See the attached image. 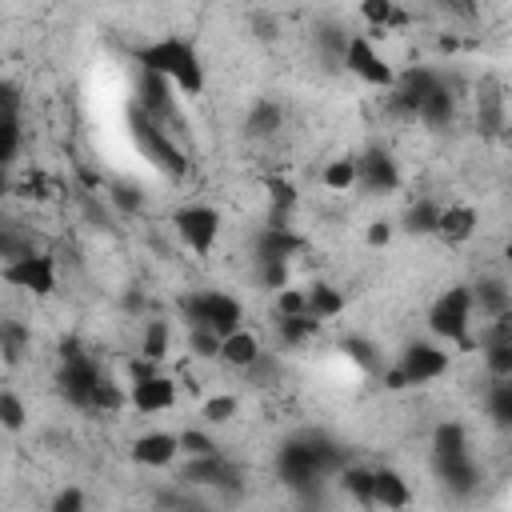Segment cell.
<instances>
[{
    "mask_svg": "<svg viewBox=\"0 0 512 512\" xmlns=\"http://www.w3.org/2000/svg\"><path fill=\"white\" fill-rule=\"evenodd\" d=\"M132 56H136L140 68H152V72L168 76L180 96H200L204 84H208L204 80V60H200L196 44L184 40V36H156V40L140 44Z\"/></svg>",
    "mask_w": 512,
    "mask_h": 512,
    "instance_id": "1",
    "label": "cell"
},
{
    "mask_svg": "<svg viewBox=\"0 0 512 512\" xmlns=\"http://www.w3.org/2000/svg\"><path fill=\"white\" fill-rule=\"evenodd\" d=\"M128 132H132V144L140 148V156H144L152 168H160L168 180H184V176H188V156H184V148L168 136L164 120H156L148 108H140V104L128 108Z\"/></svg>",
    "mask_w": 512,
    "mask_h": 512,
    "instance_id": "2",
    "label": "cell"
},
{
    "mask_svg": "<svg viewBox=\"0 0 512 512\" xmlns=\"http://www.w3.org/2000/svg\"><path fill=\"white\" fill-rule=\"evenodd\" d=\"M472 316H476L472 284H452L448 292H440V296L432 300V308H428V332L468 352V348H476Z\"/></svg>",
    "mask_w": 512,
    "mask_h": 512,
    "instance_id": "3",
    "label": "cell"
},
{
    "mask_svg": "<svg viewBox=\"0 0 512 512\" xmlns=\"http://www.w3.org/2000/svg\"><path fill=\"white\" fill-rule=\"evenodd\" d=\"M100 364H96V356H88L84 348H80V340L76 336H68V340H60V372H56V388H60V396L72 404V408H80V412H96V384H100Z\"/></svg>",
    "mask_w": 512,
    "mask_h": 512,
    "instance_id": "4",
    "label": "cell"
},
{
    "mask_svg": "<svg viewBox=\"0 0 512 512\" xmlns=\"http://www.w3.org/2000/svg\"><path fill=\"white\" fill-rule=\"evenodd\" d=\"M176 308H180V316L188 320V328H196V324H208V328H216L220 336L236 332V328H240V320H244V308H240V300H236L232 292H220V288L184 292V296L176 300Z\"/></svg>",
    "mask_w": 512,
    "mask_h": 512,
    "instance_id": "5",
    "label": "cell"
},
{
    "mask_svg": "<svg viewBox=\"0 0 512 512\" xmlns=\"http://www.w3.org/2000/svg\"><path fill=\"white\" fill-rule=\"evenodd\" d=\"M0 280H4L8 288L28 292V296H52L56 284H60V272H56V260H52L48 252H32V248H28V252L4 260Z\"/></svg>",
    "mask_w": 512,
    "mask_h": 512,
    "instance_id": "6",
    "label": "cell"
},
{
    "mask_svg": "<svg viewBox=\"0 0 512 512\" xmlns=\"http://www.w3.org/2000/svg\"><path fill=\"white\" fill-rule=\"evenodd\" d=\"M172 224H176V236L180 244L192 252V256H208L220 240V212L212 204H184L172 212Z\"/></svg>",
    "mask_w": 512,
    "mask_h": 512,
    "instance_id": "7",
    "label": "cell"
},
{
    "mask_svg": "<svg viewBox=\"0 0 512 512\" xmlns=\"http://www.w3.org/2000/svg\"><path fill=\"white\" fill-rule=\"evenodd\" d=\"M356 80H364L368 88H392L396 84V72H392V64L380 56V48L372 44V36H364V32H352L348 36V44H344V60H340Z\"/></svg>",
    "mask_w": 512,
    "mask_h": 512,
    "instance_id": "8",
    "label": "cell"
},
{
    "mask_svg": "<svg viewBox=\"0 0 512 512\" xmlns=\"http://www.w3.org/2000/svg\"><path fill=\"white\" fill-rule=\"evenodd\" d=\"M396 364L404 368L408 384H412V388H420V384H432V380L448 376V364H452V356H448L440 344H428V340H412V344L400 352V360H396Z\"/></svg>",
    "mask_w": 512,
    "mask_h": 512,
    "instance_id": "9",
    "label": "cell"
},
{
    "mask_svg": "<svg viewBox=\"0 0 512 512\" xmlns=\"http://www.w3.org/2000/svg\"><path fill=\"white\" fill-rule=\"evenodd\" d=\"M356 188L364 196H392L400 188V168H396L392 152H384V148L360 152V180H356Z\"/></svg>",
    "mask_w": 512,
    "mask_h": 512,
    "instance_id": "10",
    "label": "cell"
},
{
    "mask_svg": "<svg viewBox=\"0 0 512 512\" xmlns=\"http://www.w3.org/2000/svg\"><path fill=\"white\" fill-rule=\"evenodd\" d=\"M128 404L144 416H156V412H168L176 408V380L156 372V376H144V380H132L128 388Z\"/></svg>",
    "mask_w": 512,
    "mask_h": 512,
    "instance_id": "11",
    "label": "cell"
},
{
    "mask_svg": "<svg viewBox=\"0 0 512 512\" xmlns=\"http://www.w3.org/2000/svg\"><path fill=\"white\" fill-rule=\"evenodd\" d=\"M184 448H180V436L176 432H144V436H136L132 444H128V456H132V464H140V468H168L176 456H180Z\"/></svg>",
    "mask_w": 512,
    "mask_h": 512,
    "instance_id": "12",
    "label": "cell"
},
{
    "mask_svg": "<svg viewBox=\"0 0 512 512\" xmlns=\"http://www.w3.org/2000/svg\"><path fill=\"white\" fill-rule=\"evenodd\" d=\"M300 248H304V236L292 232L288 224H264V228L252 236L256 260H292Z\"/></svg>",
    "mask_w": 512,
    "mask_h": 512,
    "instance_id": "13",
    "label": "cell"
},
{
    "mask_svg": "<svg viewBox=\"0 0 512 512\" xmlns=\"http://www.w3.org/2000/svg\"><path fill=\"white\" fill-rule=\"evenodd\" d=\"M476 224H480V212H476L472 204H444V208H440L436 236H440L448 248H460V244H468V240H472Z\"/></svg>",
    "mask_w": 512,
    "mask_h": 512,
    "instance_id": "14",
    "label": "cell"
},
{
    "mask_svg": "<svg viewBox=\"0 0 512 512\" xmlns=\"http://www.w3.org/2000/svg\"><path fill=\"white\" fill-rule=\"evenodd\" d=\"M136 104L148 108L156 120L168 124L176 116V108H172V80L160 76V72H152V68H140V100Z\"/></svg>",
    "mask_w": 512,
    "mask_h": 512,
    "instance_id": "15",
    "label": "cell"
},
{
    "mask_svg": "<svg viewBox=\"0 0 512 512\" xmlns=\"http://www.w3.org/2000/svg\"><path fill=\"white\" fill-rule=\"evenodd\" d=\"M280 124H284V108H280V100H256L252 108H248V120H244V132L252 136V140H268V136H276L280 132Z\"/></svg>",
    "mask_w": 512,
    "mask_h": 512,
    "instance_id": "16",
    "label": "cell"
},
{
    "mask_svg": "<svg viewBox=\"0 0 512 512\" xmlns=\"http://www.w3.org/2000/svg\"><path fill=\"white\" fill-rule=\"evenodd\" d=\"M340 488H344L360 508H376V468L344 464V468H340Z\"/></svg>",
    "mask_w": 512,
    "mask_h": 512,
    "instance_id": "17",
    "label": "cell"
},
{
    "mask_svg": "<svg viewBox=\"0 0 512 512\" xmlns=\"http://www.w3.org/2000/svg\"><path fill=\"white\" fill-rule=\"evenodd\" d=\"M452 112H456V96H452V88L440 80V84L424 96V104H420V124H424V128H448V124H452Z\"/></svg>",
    "mask_w": 512,
    "mask_h": 512,
    "instance_id": "18",
    "label": "cell"
},
{
    "mask_svg": "<svg viewBox=\"0 0 512 512\" xmlns=\"http://www.w3.org/2000/svg\"><path fill=\"white\" fill-rule=\"evenodd\" d=\"M264 188H268V224H288V216H292V208L300 200L296 184L288 176H268Z\"/></svg>",
    "mask_w": 512,
    "mask_h": 512,
    "instance_id": "19",
    "label": "cell"
},
{
    "mask_svg": "<svg viewBox=\"0 0 512 512\" xmlns=\"http://www.w3.org/2000/svg\"><path fill=\"white\" fill-rule=\"evenodd\" d=\"M184 480L188 484H232L236 480V468L216 452V456H192V464L184 468Z\"/></svg>",
    "mask_w": 512,
    "mask_h": 512,
    "instance_id": "20",
    "label": "cell"
},
{
    "mask_svg": "<svg viewBox=\"0 0 512 512\" xmlns=\"http://www.w3.org/2000/svg\"><path fill=\"white\" fill-rule=\"evenodd\" d=\"M260 352H264V348H260V340H256L244 324H240L236 332H228V336H224V344H220V360H224V364H232V368H248Z\"/></svg>",
    "mask_w": 512,
    "mask_h": 512,
    "instance_id": "21",
    "label": "cell"
},
{
    "mask_svg": "<svg viewBox=\"0 0 512 512\" xmlns=\"http://www.w3.org/2000/svg\"><path fill=\"white\" fill-rule=\"evenodd\" d=\"M432 468H436V476H440L448 488L468 492V488L476 484V464H472L468 452H460V456H432Z\"/></svg>",
    "mask_w": 512,
    "mask_h": 512,
    "instance_id": "22",
    "label": "cell"
},
{
    "mask_svg": "<svg viewBox=\"0 0 512 512\" xmlns=\"http://www.w3.org/2000/svg\"><path fill=\"white\" fill-rule=\"evenodd\" d=\"M412 488L396 468H376V508H408Z\"/></svg>",
    "mask_w": 512,
    "mask_h": 512,
    "instance_id": "23",
    "label": "cell"
},
{
    "mask_svg": "<svg viewBox=\"0 0 512 512\" xmlns=\"http://www.w3.org/2000/svg\"><path fill=\"white\" fill-rule=\"evenodd\" d=\"M360 16L372 32H392V28L408 24V12L396 0H360Z\"/></svg>",
    "mask_w": 512,
    "mask_h": 512,
    "instance_id": "24",
    "label": "cell"
},
{
    "mask_svg": "<svg viewBox=\"0 0 512 512\" xmlns=\"http://www.w3.org/2000/svg\"><path fill=\"white\" fill-rule=\"evenodd\" d=\"M360 180V156H336L320 168V184L328 192H352Z\"/></svg>",
    "mask_w": 512,
    "mask_h": 512,
    "instance_id": "25",
    "label": "cell"
},
{
    "mask_svg": "<svg viewBox=\"0 0 512 512\" xmlns=\"http://www.w3.org/2000/svg\"><path fill=\"white\" fill-rule=\"evenodd\" d=\"M472 300H476V312L484 320H492L496 312L512 308V288L504 280H480V284H472Z\"/></svg>",
    "mask_w": 512,
    "mask_h": 512,
    "instance_id": "26",
    "label": "cell"
},
{
    "mask_svg": "<svg viewBox=\"0 0 512 512\" xmlns=\"http://www.w3.org/2000/svg\"><path fill=\"white\" fill-rule=\"evenodd\" d=\"M476 124H480L484 136H496V132L504 128V100H500V92H496L492 80H488V84L480 88V96H476Z\"/></svg>",
    "mask_w": 512,
    "mask_h": 512,
    "instance_id": "27",
    "label": "cell"
},
{
    "mask_svg": "<svg viewBox=\"0 0 512 512\" xmlns=\"http://www.w3.org/2000/svg\"><path fill=\"white\" fill-rule=\"evenodd\" d=\"M320 324H324V320H316L312 312H300V316H276V336H280V344L300 348L304 340H312V336L320 332Z\"/></svg>",
    "mask_w": 512,
    "mask_h": 512,
    "instance_id": "28",
    "label": "cell"
},
{
    "mask_svg": "<svg viewBox=\"0 0 512 512\" xmlns=\"http://www.w3.org/2000/svg\"><path fill=\"white\" fill-rule=\"evenodd\" d=\"M468 452V428L460 420H440L432 428V456H460Z\"/></svg>",
    "mask_w": 512,
    "mask_h": 512,
    "instance_id": "29",
    "label": "cell"
},
{
    "mask_svg": "<svg viewBox=\"0 0 512 512\" xmlns=\"http://www.w3.org/2000/svg\"><path fill=\"white\" fill-rule=\"evenodd\" d=\"M404 232L408 236H436V224H440V204L436 200H416L408 212H404Z\"/></svg>",
    "mask_w": 512,
    "mask_h": 512,
    "instance_id": "30",
    "label": "cell"
},
{
    "mask_svg": "<svg viewBox=\"0 0 512 512\" xmlns=\"http://www.w3.org/2000/svg\"><path fill=\"white\" fill-rule=\"evenodd\" d=\"M340 348H344V356L356 364V368H364V372H384V356H380V348L368 340V336H344L340 340Z\"/></svg>",
    "mask_w": 512,
    "mask_h": 512,
    "instance_id": "31",
    "label": "cell"
},
{
    "mask_svg": "<svg viewBox=\"0 0 512 512\" xmlns=\"http://www.w3.org/2000/svg\"><path fill=\"white\" fill-rule=\"evenodd\" d=\"M308 312L316 320H336L344 312V292L332 288V284H312L308 288Z\"/></svg>",
    "mask_w": 512,
    "mask_h": 512,
    "instance_id": "32",
    "label": "cell"
},
{
    "mask_svg": "<svg viewBox=\"0 0 512 512\" xmlns=\"http://www.w3.org/2000/svg\"><path fill=\"white\" fill-rule=\"evenodd\" d=\"M484 408H488V416H492L496 428H512V384L508 380H496L488 388V396H484Z\"/></svg>",
    "mask_w": 512,
    "mask_h": 512,
    "instance_id": "33",
    "label": "cell"
},
{
    "mask_svg": "<svg viewBox=\"0 0 512 512\" xmlns=\"http://www.w3.org/2000/svg\"><path fill=\"white\" fill-rule=\"evenodd\" d=\"M168 348H172V324L168 320H148L144 336H140V352L152 356V360H164Z\"/></svg>",
    "mask_w": 512,
    "mask_h": 512,
    "instance_id": "34",
    "label": "cell"
},
{
    "mask_svg": "<svg viewBox=\"0 0 512 512\" xmlns=\"http://www.w3.org/2000/svg\"><path fill=\"white\" fill-rule=\"evenodd\" d=\"M220 344H224V336H220L216 328H208V324L188 328V352H192V356H200V360H220Z\"/></svg>",
    "mask_w": 512,
    "mask_h": 512,
    "instance_id": "35",
    "label": "cell"
},
{
    "mask_svg": "<svg viewBox=\"0 0 512 512\" xmlns=\"http://www.w3.org/2000/svg\"><path fill=\"white\" fill-rule=\"evenodd\" d=\"M256 280L268 292H280L292 284V260H256Z\"/></svg>",
    "mask_w": 512,
    "mask_h": 512,
    "instance_id": "36",
    "label": "cell"
},
{
    "mask_svg": "<svg viewBox=\"0 0 512 512\" xmlns=\"http://www.w3.org/2000/svg\"><path fill=\"white\" fill-rule=\"evenodd\" d=\"M24 424H28L24 400H20L12 388H4V392H0V428H4V432H20Z\"/></svg>",
    "mask_w": 512,
    "mask_h": 512,
    "instance_id": "37",
    "label": "cell"
},
{
    "mask_svg": "<svg viewBox=\"0 0 512 512\" xmlns=\"http://www.w3.org/2000/svg\"><path fill=\"white\" fill-rule=\"evenodd\" d=\"M484 344H512V308H504L492 320H484V328L476 336V348H484Z\"/></svg>",
    "mask_w": 512,
    "mask_h": 512,
    "instance_id": "38",
    "label": "cell"
},
{
    "mask_svg": "<svg viewBox=\"0 0 512 512\" xmlns=\"http://www.w3.org/2000/svg\"><path fill=\"white\" fill-rule=\"evenodd\" d=\"M484 368L492 380H508L512 376V344H484Z\"/></svg>",
    "mask_w": 512,
    "mask_h": 512,
    "instance_id": "39",
    "label": "cell"
},
{
    "mask_svg": "<svg viewBox=\"0 0 512 512\" xmlns=\"http://www.w3.org/2000/svg\"><path fill=\"white\" fill-rule=\"evenodd\" d=\"M236 408H240V400H236L232 392H220V396H208V400H204L200 416H204L208 424H228V420L236 416Z\"/></svg>",
    "mask_w": 512,
    "mask_h": 512,
    "instance_id": "40",
    "label": "cell"
},
{
    "mask_svg": "<svg viewBox=\"0 0 512 512\" xmlns=\"http://www.w3.org/2000/svg\"><path fill=\"white\" fill-rule=\"evenodd\" d=\"M124 404H128V392H124L116 380L100 376V384H96V412H116V408H124Z\"/></svg>",
    "mask_w": 512,
    "mask_h": 512,
    "instance_id": "41",
    "label": "cell"
},
{
    "mask_svg": "<svg viewBox=\"0 0 512 512\" xmlns=\"http://www.w3.org/2000/svg\"><path fill=\"white\" fill-rule=\"evenodd\" d=\"M180 448H184V456H216V452H220V444H216L204 428H188V432H180Z\"/></svg>",
    "mask_w": 512,
    "mask_h": 512,
    "instance_id": "42",
    "label": "cell"
},
{
    "mask_svg": "<svg viewBox=\"0 0 512 512\" xmlns=\"http://www.w3.org/2000/svg\"><path fill=\"white\" fill-rule=\"evenodd\" d=\"M300 312H308V292H300V288H280L276 292V316H300Z\"/></svg>",
    "mask_w": 512,
    "mask_h": 512,
    "instance_id": "43",
    "label": "cell"
},
{
    "mask_svg": "<svg viewBox=\"0 0 512 512\" xmlns=\"http://www.w3.org/2000/svg\"><path fill=\"white\" fill-rule=\"evenodd\" d=\"M24 344H28V328H24V324H16V320H4V360H8V364H16V360H20Z\"/></svg>",
    "mask_w": 512,
    "mask_h": 512,
    "instance_id": "44",
    "label": "cell"
},
{
    "mask_svg": "<svg viewBox=\"0 0 512 512\" xmlns=\"http://www.w3.org/2000/svg\"><path fill=\"white\" fill-rule=\"evenodd\" d=\"M84 504H88V496H84L80 488H60L48 508H52V512H84Z\"/></svg>",
    "mask_w": 512,
    "mask_h": 512,
    "instance_id": "45",
    "label": "cell"
},
{
    "mask_svg": "<svg viewBox=\"0 0 512 512\" xmlns=\"http://www.w3.org/2000/svg\"><path fill=\"white\" fill-rule=\"evenodd\" d=\"M112 204H116L120 212H140V208H144V196H140V188H132V184H116V188H112Z\"/></svg>",
    "mask_w": 512,
    "mask_h": 512,
    "instance_id": "46",
    "label": "cell"
},
{
    "mask_svg": "<svg viewBox=\"0 0 512 512\" xmlns=\"http://www.w3.org/2000/svg\"><path fill=\"white\" fill-rule=\"evenodd\" d=\"M244 372H252V380H256V384H272V380H276V360H272L268 352H260Z\"/></svg>",
    "mask_w": 512,
    "mask_h": 512,
    "instance_id": "47",
    "label": "cell"
},
{
    "mask_svg": "<svg viewBox=\"0 0 512 512\" xmlns=\"http://www.w3.org/2000/svg\"><path fill=\"white\" fill-rule=\"evenodd\" d=\"M436 4L456 20H476V12H480V0H436Z\"/></svg>",
    "mask_w": 512,
    "mask_h": 512,
    "instance_id": "48",
    "label": "cell"
},
{
    "mask_svg": "<svg viewBox=\"0 0 512 512\" xmlns=\"http://www.w3.org/2000/svg\"><path fill=\"white\" fill-rule=\"evenodd\" d=\"M364 240H368V248H388V240H392V220H372L368 232H364Z\"/></svg>",
    "mask_w": 512,
    "mask_h": 512,
    "instance_id": "49",
    "label": "cell"
},
{
    "mask_svg": "<svg viewBox=\"0 0 512 512\" xmlns=\"http://www.w3.org/2000/svg\"><path fill=\"white\" fill-rule=\"evenodd\" d=\"M160 372V360H152V356H136V360H128V376L132 380H144V376H156Z\"/></svg>",
    "mask_w": 512,
    "mask_h": 512,
    "instance_id": "50",
    "label": "cell"
},
{
    "mask_svg": "<svg viewBox=\"0 0 512 512\" xmlns=\"http://www.w3.org/2000/svg\"><path fill=\"white\" fill-rule=\"evenodd\" d=\"M380 384H384V388H388V392H404V388H412V384H408V376H404V368H400V364H392V368H384V372H380Z\"/></svg>",
    "mask_w": 512,
    "mask_h": 512,
    "instance_id": "51",
    "label": "cell"
},
{
    "mask_svg": "<svg viewBox=\"0 0 512 512\" xmlns=\"http://www.w3.org/2000/svg\"><path fill=\"white\" fill-rule=\"evenodd\" d=\"M504 260H508V264H512V236H508V240H504Z\"/></svg>",
    "mask_w": 512,
    "mask_h": 512,
    "instance_id": "52",
    "label": "cell"
}]
</instances>
